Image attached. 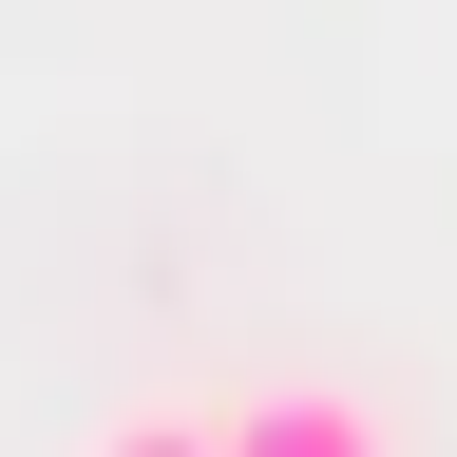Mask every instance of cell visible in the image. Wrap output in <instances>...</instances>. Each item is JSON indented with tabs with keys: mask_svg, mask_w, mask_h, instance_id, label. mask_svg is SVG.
<instances>
[{
	"mask_svg": "<svg viewBox=\"0 0 457 457\" xmlns=\"http://www.w3.org/2000/svg\"><path fill=\"white\" fill-rule=\"evenodd\" d=\"M77 457H228V420H171V400H153V420H96Z\"/></svg>",
	"mask_w": 457,
	"mask_h": 457,
	"instance_id": "7a4b0ae2",
	"label": "cell"
},
{
	"mask_svg": "<svg viewBox=\"0 0 457 457\" xmlns=\"http://www.w3.org/2000/svg\"><path fill=\"white\" fill-rule=\"evenodd\" d=\"M228 457H400V420L362 381H248L228 400Z\"/></svg>",
	"mask_w": 457,
	"mask_h": 457,
	"instance_id": "6da1fadb",
	"label": "cell"
}]
</instances>
